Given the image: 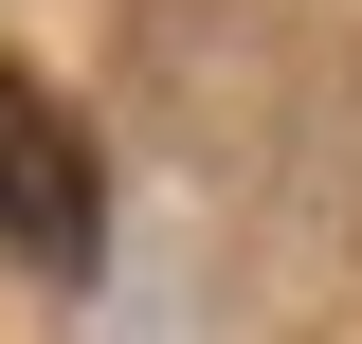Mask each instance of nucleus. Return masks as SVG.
<instances>
[{
	"instance_id": "1",
	"label": "nucleus",
	"mask_w": 362,
	"mask_h": 344,
	"mask_svg": "<svg viewBox=\"0 0 362 344\" xmlns=\"http://www.w3.org/2000/svg\"><path fill=\"white\" fill-rule=\"evenodd\" d=\"M0 254H18V272H90V254H109V181H90L73 109H54L18 55H0Z\"/></svg>"
}]
</instances>
